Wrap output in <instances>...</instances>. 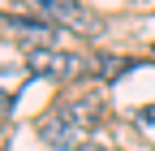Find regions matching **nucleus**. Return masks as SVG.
<instances>
[{
    "mask_svg": "<svg viewBox=\"0 0 155 151\" xmlns=\"http://www.w3.org/2000/svg\"><path fill=\"white\" fill-rule=\"evenodd\" d=\"M95 125H99V99H61L43 112L39 138L48 151H82Z\"/></svg>",
    "mask_w": 155,
    "mask_h": 151,
    "instance_id": "1",
    "label": "nucleus"
},
{
    "mask_svg": "<svg viewBox=\"0 0 155 151\" xmlns=\"http://www.w3.org/2000/svg\"><path fill=\"white\" fill-rule=\"evenodd\" d=\"M26 69L39 78H82L91 61L78 52H65V48H26Z\"/></svg>",
    "mask_w": 155,
    "mask_h": 151,
    "instance_id": "2",
    "label": "nucleus"
},
{
    "mask_svg": "<svg viewBox=\"0 0 155 151\" xmlns=\"http://www.w3.org/2000/svg\"><path fill=\"white\" fill-rule=\"evenodd\" d=\"M95 69H99L104 82H116L125 69H134V61H129V56H99V61H95Z\"/></svg>",
    "mask_w": 155,
    "mask_h": 151,
    "instance_id": "5",
    "label": "nucleus"
},
{
    "mask_svg": "<svg viewBox=\"0 0 155 151\" xmlns=\"http://www.w3.org/2000/svg\"><path fill=\"white\" fill-rule=\"evenodd\" d=\"M5 30H13V35H22V39L30 43V48H56V39H61V30H56L48 17H22V13H9L5 17Z\"/></svg>",
    "mask_w": 155,
    "mask_h": 151,
    "instance_id": "3",
    "label": "nucleus"
},
{
    "mask_svg": "<svg viewBox=\"0 0 155 151\" xmlns=\"http://www.w3.org/2000/svg\"><path fill=\"white\" fill-rule=\"evenodd\" d=\"M39 17H48L52 26H82L91 30L95 26V13H86L82 5H73V0H39V5H30Z\"/></svg>",
    "mask_w": 155,
    "mask_h": 151,
    "instance_id": "4",
    "label": "nucleus"
},
{
    "mask_svg": "<svg viewBox=\"0 0 155 151\" xmlns=\"http://www.w3.org/2000/svg\"><path fill=\"white\" fill-rule=\"evenodd\" d=\"M82 151H104V147H99V143H86V147H82Z\"/></svg>",
    "mask_w": 155,
    "mask_h": 151,
    "instance_id": "7",
    "label": "nucleus"
},
{
    "mask_svg": "<svg viewBox=\"0 0 155 151\" xmlns=\"http://www.w3.org/2000/svg\"><path fill=\"white\" fill-rule=\"evenodd\" d=\"M134 121H138V125L147 129V134H155V104H147V108H138V117H134Z\"/></svg>",
    "mask_w": 155,
    "mask_h": 151,
    "instance_id": "6",
    "label": "nucleus"
}]
</instances>
